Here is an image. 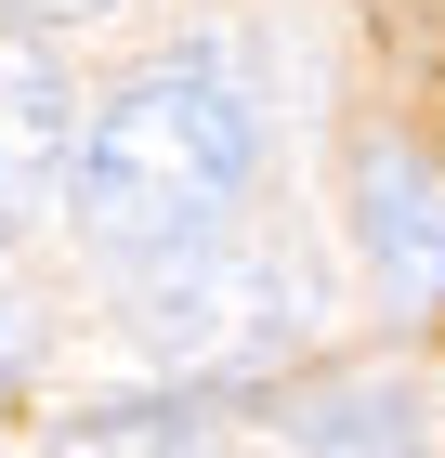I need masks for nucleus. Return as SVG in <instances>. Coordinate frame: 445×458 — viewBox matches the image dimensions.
<instances>
[{
    "mask_svg": "<svg viewBox=\"0 0 445 458\" xmlns=\"http://www.w3.org/2000/svg\"><path fill=\"white\" fill-rule=\"evenodd\" d=\"M0 13H27V27H92V13H118V0H0Z\"/></svg>",
    "mask_w": 445,
    "mask_h": 458,
    "instance_id": "8",
    "label": "nucleus"
},
{
    "mask_svg": "<svg viewBox=\"0 0 445 458\" xmlns=\"http://www.w3.org/2000/svg\"><path fill=\"white\" fill-rule=\"evenodd\" d=\"M288 445H419V393L341 380V393H314V406H288Z\"/></svg>",
    "mask_w": 445,
    "mask_h": 458,
    "instance_id": "5",
    "label": "nucleus"
},
{
    "mask_svg": "<svg viewBox=\"0 0 445 458\" xmlns=\"http://www.w3.org/2000/svg\"><path fill=\"white\" fill-rule=\"evenodd\" d=\"M66 445H210V406L184 393V406H92V420H66Z\"/></svg>",
    "mask_w": 445,
    "mask_h": 458,
    "instance_id": "6",
    "label": "nucleus"
},
{
    "mask_svg": "<svg viewBox=\"0 0 445 458\" xmlns=\"http://www.w3.org/2000/svg\"><path fill=\"white\" fill-rule=\"evenodd\" d=\"M66 171H79V106L53 53L27 39V13H0V249L66 197Z\"/></svg>",
    "mask_w": 445,
    "mask_h": 458,
    "instance_id": "4",
    "label": "nucleus"
},
{
    "mask_svg": "<svg viewBox=\"0 0 445 458\" xmlns=\"http://www.w3.org/2000/svg\"><path fill=\"white\" fill-rule=\"evenodd\" d=\"M432 13H445V0H432Z\"/></svg>",
    "mask_w": 445,
    "mask_h": 458,
    "instance_id": "9",
    "label": "nucleus"
},
{
    "mask_svg": "<svg viewBox=\"0 0 445 458\" xmlns=\"http://www.w3.org/2000/svg\"><path fill=\"white\" fill-rule=\"evenodd\" d=\"M118 315H132L144 353H171V367H262V353L302 341V276L275 249H223V223H210V236L132 249Z\"/></svg>",
    "mask_w": 445,
    "mask_h": 458,
    "instance_id": "2",
    "label": "nucleus"
},
{
    "mask_svg": "<svg viewBox=\"0 0 445 458\" xmlns=\"http://www.w3.org/2000/svg\"><path fill=\"white\" fill-rule=\"evenodd\" d=\"M262 171V106L223 53H184V66H144L132 92H105V118L79 131L66 210L105 249H158V236H210V223L249 197Z\"/></svg>",
    "mask_w": 445,
    "mask_h": 458,
    "instance_id": "1",
    "label": "nucleus"
},
{
    "mask_svg": "<svg viewBox=\"0 0 445 458\" xmlns=\"http://www.w3.org/2000/svg\"><path fill=\"white\" fill-rule=\"evenodd\" d=\"M354 249L393 315H445V157L432 144H354Z\"/></svg>",
    "mask_w": 445,
    "mask_h": 458,
    "instance_id": "3",
    "label": "nucleus"
},
{
    "mask_svg": "<svg viewBox=\"0 0 445 458\" xmlns=\"http://www.w3.org/2000/svg\"><path fill=\"white\" fill-rule=\"evenodd\" d=\"M39 353V301H13V288H0V393H13V367H27Z\"/></svg>",
    "mask_w": 445,
    "mask_h": 458,
    "instance_id": "7",
    "label": "nucleus"
}]
</instances>
